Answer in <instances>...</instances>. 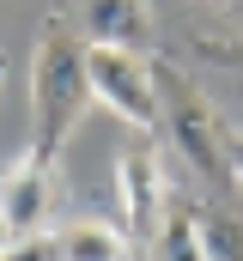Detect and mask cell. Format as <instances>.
Masks as SVG:
<instances>
[{"mask_svg": "<svg viewBox=\"0 0 243 261\" xmlns=\"http://www.w3.org/2000/svg\"><path fill=\"white\" fill-rule=\"evenodd\" d=\"M91 110V67L85 43L73 37L67 18H43L37 49H31V146L61 158V146L73 140L79 116Z\"/></svg>", "mask_w": 243, "mask_h": 261, "instance_id": "cell-1", "label": "cell"}, {"mask_svg": "<svg viewBox=\"0 0 243 261\" xmlns=\"http://www.w3.org/2000/svg\"><path fill=\"white\" fill-rule=\"evenodd\" d=\"M152 73H158V110H164L158 128L171 134V146L182 152V164H188L201 182H225L231 164H225V122H219L213 97H207L182 67H152Z\"/></svg>", "mask_w": 243, "mask_h": 261, "instance_id": "cell-2", "label": "cell"}, {"mask_svg": "<svg viewBox=\"0 0 243 261\" xmlns=\"http://www.w3.org/2000/svg\"><path fill=\"white\" fill-rule=\"evenodd\" d=\"M85 67H91V103H104L110 116H121L140 134H158L164 110H158V73H152L146 55L85 43Z\"/></svg>", "mask_w": 243, "mask_h": 261, "instance_id": "cell-3", "label": "cell"}, {"mask_svg": "<svg viewBox=\"0 0 243 261\" xmlns=\"http://www.w3.org/2000/svg\"><path fill=\"white\" fill-rule=\"evenodd\" d=\"M171 176H164V158L152 146H134L116 158V206H121V231L134 249H146V237L158 231L164 206H171Z\"/></svg>", "mask_w": 243, "mask_h": 261, "instance_id": "cell-4", "label": "cell"}, {"mask_svg": "<svg viewBox=\"0 0 243 261\" xmlns=\"http://www.w3.org/2000/svg\"><path fill=\"white\" fill-rule=\"evenodd\" d=\"M0 219L18 237H43L55 219V158L25 146L6 170H0Z\"/></svg>", "mask_w": 243, "mask_h": 261, "instance_id": "cell-5", "label": "cell"}, {"mask_svg": "<svg viewBox=\"0 0 243 261\" xmlns=\"http://www.w3.org/2000/svg\"><path fill=\"white\" fill-rule=\"evenodd\" d=\"M85 37L91 43H104V49H146L152 43V12H146V0H85Z\"/></svg>", "mask_w": 243, "mask_h": 261, "instance_id": "cell-6", "label": "cell"}, {"mask_svg": "<svg viewBox=\"0 0 243 261\" xmlns=\"http://www.w3.org/2000/svg\"><path fill=\"white\" fill-rule=\"evenodd\" d=\"M49 237H55V261H128L134 255L128 231L110 219H67Z\"/></svg>", "mask_w": 243, "mask_h": 261, "instance_id": "cell-7", "label": "cell"}, {"mask_svg": "<svg viewBox=\"0 0 243 261\" xmlns=\"http://www.w3.org/2000/svg\"><path fill=\"white\" fill-rule=\"evenodd\" d=\"M146 255L152 261H207V249H201V206H195V200L171 195L158 231L146 237Z\"/></svg>", "mask_w": 243, "mask_h": 261, "instance_id": "cell-8", "label": "cell"}, {"mask_svg": "<svg viewBox=\"0 0 243 261\" xmlns=\"http://www.w3.org/2000/svg\"><path fill=\"white\" fill-rule=\"evenodd\" d=\"M201 249L207 261H243V225L231 213H201Z\"/></svg>", "mask_w": 243, "mask_h": 261, "instance_id": "cell-9", "label": "cell"}, {"mask_svg": "<svg viewBox=\"0 0 243 261\" xmlns=\"http://www.w3.org/2000/svg\"><path fill=\"white\" fill-rule=\"evenodd\" d=\"M6 261H55V237H49V231H43V237H18Z\"/></svg>", "mask_w": 243, "mask_h": 261, "instance_id": "cell-10", "label": "cell"}, {"mask_svg": "<svg viewBox=\"0 0 243 261\" xmlns=\"http://www.w3.org/2000/svg\"><path fill=\"white\" fill-rule=\"evenodd\" d=\"M225 164H231V182L243 189V128H225Z\"/></svg>", "mask_w": 243, "mask_h": 261, "instance_id": "cell-11", "label": "cell"}, {"mask_svg": "<svg viewBox=\"0 0 243 261\" xmlns=\"http://www.w3.org/2000/svg\"><path fill=\"white\" fill-rule=\"evenodd\" d=\"M12 243H18V231H12V225H6V219H0V261L12 255Z\"/></svg>", "mask_w": 243, "mask_h": 261, "instance_id": "cell-12", "label": "cell"}, {"mask_svg": "<svg viewBox=\"0 0 243 261\" xmlns=\"http://www.w3.org/2000/svg\"><path fill=\"white\" fill-rule=\"evenodd\" d=\"M6 73H12V67H6V55H0V85H6Z\"/></svg>", "mask_w": 243, "mask_h": 261, "instance_id": "cell-13", "label": "cell"}, {"mask_svg": "<svg viewBox=\"0 0 243 261\" xmlns=\"http://www.w3.org/2000/svg\"><path fill=\"white\" fill-rule=\"evenodd\" d=\"M225 6H231V12H243V0H225Z\"/></svg>", "mask_w": 243, "mask_h": 261, "instance_id": "cell-14", "label": "cell"}]
</instances>
